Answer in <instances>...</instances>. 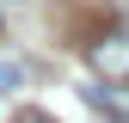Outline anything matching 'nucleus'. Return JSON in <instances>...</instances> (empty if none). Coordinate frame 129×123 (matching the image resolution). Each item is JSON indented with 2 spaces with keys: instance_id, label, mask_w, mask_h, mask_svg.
<instances>
[{
  "instance_id": "1",
  "label": "nucleus",
  "mask_w": 129,
  "mask_h": 123,
  "mask_svg": "<svg viewBox=\"0 0 129 123\" xmlns=\"http://www.w3.org/2000/svg\"><path fill=\"white\" fill-rule=\"evenodd\" d=\"M86 61H92V74L105 86H129V31H105L86 49Z\"/></svg>"
},
{
  "instance_id": "2",
  "label": "nucleus",
  "mask_w": 129,
  "mask_h": 123,
  "mask_svg": "<svg viewBox=\"0 0 129 123\" xmlns=\"http://www.w3.org/2000/svg\"><path fill=\"white\" fill-rule=\"evenodd\" d=\"M80 99H86V111L99 117V123H129V111H117V105H111V99H105L99 86H86V92H80Z\"/></svg>"
},
{
  "instance_id": "3",
  "label": "nucleus",
  "mask_w": 129,
  "mask_h": 123,
  "mask_svg": "<svg viewBox=\"0 0 129 123\" xmlns=\"http://www.w3.org/2000/svg\"><path fill=\"white\" fill-rule=\"evenodd\" d=\"M19 86H25V61L0 55V99H6V92H19Z\"/></svg>"
},
{
  "instance_id": "4",
  "label": "nucleus",
  "mask_w": 129,
  "mask_h": 123,
  "mask_svg": "<svg viewBox=\"0 0 129 123\" xmlns=\"http://www.w3.org/2000/svg\"><path fill=\"white\" fill-rule=\"evenodd\" d=\"M6 123H55V111H43V105H19Z\"/></svg>"
}]
</instances>
